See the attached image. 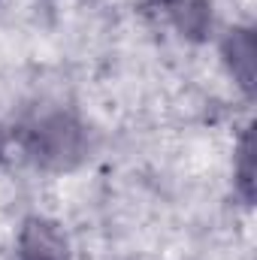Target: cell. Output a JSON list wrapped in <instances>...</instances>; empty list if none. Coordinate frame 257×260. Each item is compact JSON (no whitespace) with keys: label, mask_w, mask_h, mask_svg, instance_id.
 Segmentation results:
<instances>
[{"label":"cell","mask_w":257,"mask_h":260,"mask_svg":"<svg viewBox=\"0 0 257 260\" xmlns=\"http://www.w3.org/2000/svg\"><path fill=\"white\" fill-rule=\"evenodd\" d=\"M24 148L37 164L49 170H70L85 157L88 139H85V127L76 118L55 112L24 130Z\"/></svg>","instance_id":"6da1fadb"},{"label":"cell","mask_w":257,"mask_h":260,"mask_svg":"<svg viewBox=\"0 0 257 260\" xmlns=\"http://www.w3.org/2000/svg\"><path fill=\"white\" fill-rule=\"evenodd\" d=\"M18 260H70V248L58 224L46 218L24 221L18 236Z\"/></svg>","instance_id":"7a4b0ae2"},{"label":"cell","mask_w":257,"mask_h":260,"mask_svg":"<svg viewBox=\"0 0 257 260\" xmlns=\"http://www.w3.org/2000/svg\"><path fill=\"white\" fill-rule=\"evenodd\" d=\"M227 61L239 85L251 91L254 88V34L251 30H233L227 37Z\"/></svg>","instance_id":"3957f363"},{"label":"cell","mask_w":257,"mask_h":260,"mask_svg":"<svg viewBox=\"0 0 257 260\" xmlns=\"http://www.w3.org/2000/svg\"><path fill=\"white\" fill-rule=\"evenodd\" d=\"M251 151H254V142H251V133H245V139H242V151H239V188H242V197H245V200H251V197H254Z\"/></svg>","instance_id":"277c9868"}]
</instances>
